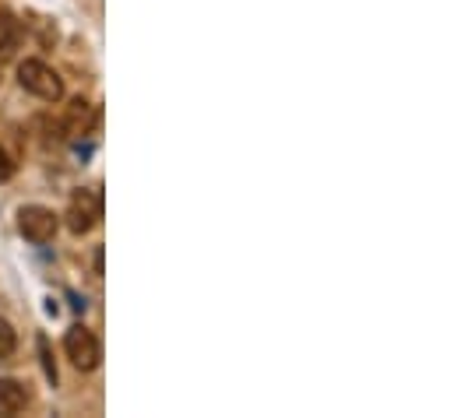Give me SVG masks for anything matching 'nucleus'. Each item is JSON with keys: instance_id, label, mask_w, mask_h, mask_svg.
Returning <instances> with one entry per match:
<instances>
[{"instance_id": "obj_9", "label": "nucleus", "mask_w": 454, "mask_h": 418, "mask_svg": "<svg viewBox=\"0 0 454 418\" xmlns=\"http://www.w3.org/2000/svg\"><path fill=\"white\" fill-rule=\"evenodd\" d=\"M14 176V162H11V155L0 148V183H7Z\"/></svg>"}, {"instance_id": "obj_7", "label": "nucleus", "mask_w": 454, "mask_h": 418, "mask_svg": "<svg viewBox=\"0 0 454 418\" xmlns=\"http://www.w3.org/2000/svg\"><path fill=\"white\" fill-rule=\"evenodd\" d=\"M35 344H39V362H43V373H46V380H50V383H57V362H53L50 341L39 334V341H35Z\"/></svg>"}, {"instance_id": "obj_3", "label": "nucleus", "mask_w": 454, "mask_h": 418, "mask_svg": "<svg viewBox=\"0 0 454 418\" xmlns=\"http://www.w3.org/2000/svg\"><path fill=\"white\" fill-rule=\"evenodd\" d=\"M18 228L32 243H50L57 236V214L43 205H25L18 211Z\"/></svg>"}, {"instance_id": "obj_5", "label": "nucleus", "mask_w": 454, "mask_h": 418, "mask_svg": "<svg viewBox=\"0 0 454 418\" xmlns=\"http://www.w3.org/2000/svg\"><path fill=\"white\" fill-rule=\"evenodd\" d=\"M28 394L18 380H0V415H18L25 408Z\"/></svg>"}, {"instance_id": "obj_10", "label": "nucleus", "mask_w": 454, "mask_h": 418, "mask_svg": "<svg viewBox=\"0 0 454 418\" xmlns=\"http://www.w3.org/2000/svg\"><path fill=\"white\" fill-rule=\"evenodd\" d=\"M71 306H74V310H78V314H82V310H85V299H78V296H74V292H71Z\"/></svg>"}, {"instance_id": "obj_6", "label": "nucleus", "mask_w": 454, "mask_h": 418, "mask_svg": "<svg viewBox=\"0 0 454 418\" xmlns=\"http://www.w3.org/2000/svg\"><path fill=\"white\" fill-rule=\"evenodd\" d=\"M14 43H18V21L7 11H0V53H11Z\"/></svg>"}, {"instance_id": "obj_1", "label": "nucleus", "mask_w": 454, "mask_h": 418, "mask_svg": "<svg viewBox=\"0 0 454 418\" xmlns=\"http://www.w3.org/2000/svg\"><path fill=\"white\" fill-rule=\"evenodd\" d=\"M18 81H21L25 92H32V96H39V99H46V103H60V99H64V81H60V74H57L53 67H46L43 60H25V64L18 67Z\"/></svg>"}, {"instance_id": "obj_2", "label": "nucleus", "mask_w": 454, "mask_h": 418, "mask_svg": "<svg viewBox=\"0 0 454 418\" xmlns=\"http://www.w3.org/2000/svg\"><path fill=\"white\" fill-rule=\"evenodd\" d=\"M64 352H67V359L82 369V373H89V369H96L99 366V359H103V348H99V337L89 330V327H71L67 330V337H64Z\"/></svg>"}, {"instance_id": "obj_4", "label": "nucleus", "mask_w": 454, "mask_h": 418, "mask_svg": "<svg viewBox=\"0 0 454 418\" xmlns=\"http://www.w3.org/2000/svg\"><path fill=\"white\" fill-rule=\"evenodd\" d=\"M103 218V197L96 190H78L71 197V208H67V225L71 232L85 236L89 228H96V221Z\"/></svg>"}, {"instance_id": "obj_8", "label": "nucleus", "mask_w": 454, "mask_h": 418, "mask_svg": "<svg viewBox=\"0 0 454 418\" xmlns=\"http://www.w3.org/2000/svg\"><path fill=\"white\" fill-rule=\"evenodd\" d=\"M14 348H18V334H14V327L7 320H0V359L14 355Z\"/></svg>"}]
</instances>
